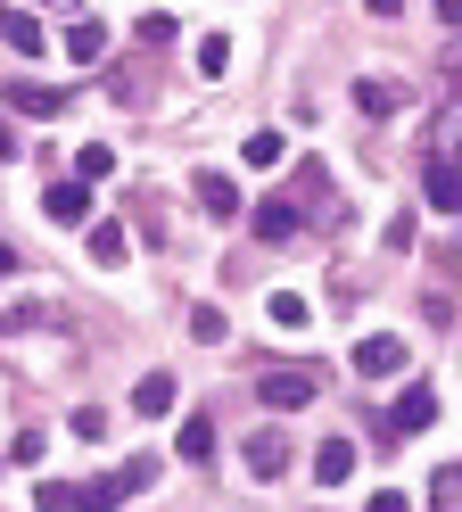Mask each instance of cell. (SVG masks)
Segmentation results:
<instances>
[{"mask_svg":"<svg viewBox=\"0 0 462 512\" xmlns=\"http://www.w3.org/2000/svg\"><path fill=\"white\" fill-rule=\"evenodd\" d=\"M372 512H413V504L396 496V488H380V496H372Z\"/></svg>","mask_w":462,"mask_h":512,"instance_id":"cell-27","label":"cell"},{"mask_svg":"<svg viewBox=\"0 0 462 512\" xmlns=\"http://www.w3.org/2000/svg\"><path fill=\"white\" fill-rule=\"evenodd\" d=\"M99 488H108V496H141V488H157V463H149V455H132L116 479H99Z\"/></svg>","mask_w":462,"mask_h":512,"instance_id":"cell-15","label":"cell"},{"mask_svg":"<svg viewBox=\"0 0 462 512\" xmlns=\"http://www.w3.org/2000/svg\"><path fill=\"white\" fill-rule=\"evenodd\" d=\"M124 256H132V232H124V223H91V265H99V273H116Z\"/></svg>","mask_w":462,"mask_h":512,"instance_id":"cell-11","label":"cell"},{"mask_svg":"<svg viewBox=\"0 0 462 512\" xmlns=\"http://www.w3.org/2000/svg\"><path fill=\"white\" fill-rule=\"evenodd\" d=\"M264 314H273V331H306V298H297V290H273Z\"/></svg>","mask_w":462,"mask_h":512,"instance_id":"cell-17","label":"cell"},{"mask_svg":"<svg viewBox=\"0 0 462 512\" xmlns=\"http://www.w3.org/2000/svg\"><path fill=\"white\" fill-rule=\"evenodd\" d=\"M446 75H462V42H454V50H446Z\"/></svg>","mask_w":462,"mask_h":512,"instance_id":"cell-31","label":"cell"},{"mask_svg":"<svg viewBox=\"0 0 462 512\" xmlns=\"http://www.w3.org/2000/svg\"><path fill=\"white\" fill-rule=\"evenodd\" d=\"M240 463H248L256 479H281V471H289V438H281V430H256V438L240 446Z\"/></svg>","mask_w":462,"mask_h":512,"instance_id":"cell-8","label":"cell"},{"mask_svg":"<svg viewBox=\"0 0 462 512\" xmlns=\"http://www.w3.org/2000/svg\"><path fill=\"white\" fill-rule=\"evenodd\" d=\"M429 422H438V389H429V380H413V389L396 397V413H388V430H396V438H413V430H429Z\"/></svg>","mask_w":462,"mask_h":512,"instance_id":"cell-6","label":"cell"},{"mask_svg":"<svg viewBox=\"0 0 462 512\" xmlns=\"http://www.w3.org/2000/svg\"><path fill=\"white\" fill-rule=\"evenodd\" d=\"M207 455H215V422L190 413V422H182V463H207Z\"/></svg>","mask_w":462,"mask_h":512,"instance_id":"cell-19","label":"cell"},{"mask_svg":"<svg viewBox=\"0 0 462 512\" xmlns=\"http://www.w3.org/2000/svg\"><path fill=\"white\" fill-rule=\"evenodd\" d=\"M190 331L207 339V347H215V339H231V323H223V306H190Z\"/></svg>","mask_w":462,"mask_h":512,"instance_id":"cell-23","label":"cell"},{"mask_svg":"<svg viewBox=\"0 0 462 512\" xmlns=\"http://www.w3.org/2000/svg\"><path fill=\"white\" fill-rule=\"evenodd\" d=\"M50 9H75V0H50Z\"/></svg>","mask_w":462,"mask_h":512,"instance_id":"cell-32","label":"cell"},{"mask_svg":"<svg viewBox=\"0 0 462 512\" xmlns=\"http://www.w3.org/2000/svg\"><path fill=\"white\" fill-rule=\"evenodd\" d=\"M75 438H108V413H99V405H75Z\"/></svg>","mask_w":462,"mask_h":512,"instance_id":"cell-25","label":"cell"},{"mask_svg":"<svg viewBox=\"0 0 462 512\" xmlns=\"http://www.w3.org/2000/svg\"><path fill=\"white\" fill-rule=\"evenodd\" d=\"M75 174H83V182H108V174H116V149H99V141L75 149Z\"/></svg>","mask_w":462,"mask_h":512,"instance_id":"cell-21","label":"cell"},{"mask_svg":"<svg viewBox=\"0 0 462 512\" xmlns=\"http://www.w3.org/2000/svg\"><path fill=\"white\" fill-rule=\"evenodd\" d=\"M198 75H231V42H223V34L198 42Z\"/></svg>","mask_w":462,"mask_h":512,"instance_id":"cell-22","label":"cell"},{"mask_svg":"<svg viewBox=\"0 0 462 512\" xmlns=\"http://www.w3.org/2000/svg\"><path fill=\"white\" fill-rule=\"evenodd\" d=\"M99 50H108V25H99V17H75V25H66V58H75V67H91Z\"/></svg>","mask_w":462,"mask_h":512,"instance_id":"cell-12","label":"cell"},{"mask_svg":"<svg viewBox=\"0 0 462 512\" xmlns=\"http://www.w3.org/2000/svg\"><path fill=\"white\" fill-rule=\"evenodd\" d=\"M0 100L25 108V116H58V108H66V91H58V83H0Z\"/></svg>","mask_w":462,"mask_h":512,"instance_id":"cell-10","label":"cell"},{"mask_svg":"<svg viewBox=\"0 0 462 512\" xmlns=\"http://www.w3.org/2000/svg\"><path fill=\"white\" fill-rule=\"evenodd\" d=\"M33 504H42V512H66V504H75V488H66V479H33Z\"/></svg>","mask_w":462,"mask_h":512,"instance_id":"cell-24","label":"cell"},{"mask_svg":"<svg viewBox=\"0 0 462 512\" xmlns=\"http://www.w3.org/2000/svg\"><path fill=\"white\" fill-rule=\"evenodd\" d=\"M363 380H396V372H405L413 364V347L405 339H396V331H372V339H355V356H347Z\"/></svg>","mask_w":462,"mask_h":512,"instance_id":"cell-3","label":"cell"},{"mask_svg":"<svg viewBox=\"0 0 462 512\" xmlns=\"http://www.w3.org/2000/svg\"><path fill=\"white\" fill-rule=\"evenodd\" d=\"M405 100H413V91L396 83V75H363V83H355V108H363V116H396Z\"/></svg>","mask_w":462,"mask_h":512,"instance_id":"cell-9","label":"cell"},{"mask_svg":"<svg viewBox=\"0 0 462 512\" xmlns=\"http://www.w3.org/2000/svg\"><path fill=\"white\" fill-rule=\"evenodd\" d=\"M248 232H256L264 248H281V240L306 232V207H297V199H256V207H248Z\"/></svg>","mask_w":462,"mask_h":512,"instance_id":"cell-4","label":"cell"},{"mask_svg":"<svg viewBox=\"0 0 462 512\" xmlns=\"http://www.w3.org/2000/svg\"><path fill=\"white\" fill-rule=\"evenodd\" d=\"M256 397L281 405V413H289V405H314V397H322V372H314V364H281V372L256 380Z\"/></svg>","mask_w":462,"mask_h":512,"instance_id":"cell-2","label":"cell"},{"mask_svg":"<svg viewBox=\"0 0 462 512\" xmlns=\"http://www.w3.org/2000/svg\"><path fill=\"white\" fill-rule=\"evenodd\" d=\"M421 190H429V207H438V215H462V108H446V124L429 133Z\"/></svg>","mask_w":462,"mask_h":512,"instance_id":"cell-1","label":"cell"},{"mask_svg":"<svg viewBox=\"0 0 462 512\" xmlns=\"http://www.w3.org/2000/svg\"><path fill=\"white\" fill-rule=\"evenodd\" d=\"M240 157H248L256 174H273L281 157H289V141H281V133H248V149H240Z\"/></svg>","mask_w":462,"mask_h":512,"instance_id":"cell-18","label":"cell"},{"mask_svg":"<svg viewBox=\"0 0 462 512\" xmlns=\"http://www.w3.org/2000/svg\"><path fill=\"white\" fill-rule=\"evenodd\" d=\"M66 512H116V496H108V488H83V496L66 504Z\"/></svg>","mask_w":462,"mask_h":512,"instance_id":"cell-26","label":"cell"},{"mask_svg":"<svg viewBox=\"0 0 462 512\" xmlns=\"http://www.w3.org/2000/svg\"><path fill=\"white\" fill-rule=\"evenodd\" d=\"M347 471H355V446H347V438H322V446H314V479H322V488H339Z\"/></svg>","mask_w":462,"mask_h":512,"instance_id":"cell-14","label":"cell"},{"mask_svg":"<svg viewBox=\"0 0 462 512\" xmlns=\"http://www.w3.org/2000/svg\"><path fill=\"white\" fill-rule=\"evenodd\" d=\"M429 512H462V463L429 479Z\"/></svg>","mask_w":462,"mask_h":512,"instance_id":"cell-20","label":"cell"},{"mask_svg":"<svg viewBox=\"0 0 462 512\" xmlns=\"http://www.w3.org/2000/svg\"><path fill=\"white\" fill-rule=\"evenodd\" d=\"M363 9H372V17H396V9H405V0H363Z\"/></svg>","mask_w":462,"mask_h":512,"instance_id":"cell-28","label":"cell"},{"mask_svg":"<svg viewBox=\"0 0 462 512\" xmlns=\"http://www.w3.org/2000/svg\"><path fill=\"white\" fill-rule=\"evenodd\" d=\"M0 42H9L17 58H42V25H33L25 9H0Z\"/></svg>","mask_w":462,"mask_h":512,"instance_id":"cell-13","label":"cell"},{"mask_svg":"<svg viewBox=\"0 0 462 512\" xmlns=\"http://www.w3.org/2000/svg\"><path fill=\"white\" fill-rule=\"evenodd\" d=\"M190 190H198V207H207L215 223H240V215H248V207H240V182H231V174H198Z\"/></svg>","mask_w":462,"mask_h":512,"instance_id":"cell-7","label":"cell"},{"mask_svg":"<svg viewBox=\"0 0 462 512\" xmlns=\"http://www.w3.org/2000/svg\"><path fill=\"white\" fill-rule=\"evenodd\" d=\"M132 413H174V372H149L141 389H132Z\"/></svg>","mask_w":462,"mask_h":512,"instance_id":"cell-16","label":"cell"},{"mask_svg":"<svg viewBox=\"0 0 462 512\" xmlns=\"http://www.w3.org/2000/svg\"><path fill=\"white\" fill-rule=\"evenodd\" d=\"M42 215L66 223V232H75V223H91V182H83V174H75V182H50V190H42Z\"/></svg>","mask_w":462,"mask_h":512,"instance_id":"cell-5","label":"cell"},{"mask_svg":"<svg viewBox=\"0 0 462 512\" xmlns=\"http://www.w3.org/2000/svg\"><path fill=\"white\" fill-rule=\"evenodd\" d=\"M0 273H17V248H9V240H0Z\"/></svg>","mask_w":462,"mask_h":512,"instance_id":"cell-29","label":"cell"},{"mask_svg":"<svg viewBox=\"0 0 462 512\" xmlns=\"http://www.w3.org/2000/svg\"><path fill=\"white\" fill-rule=\"evenodd\" d=\"M0 157H17V133H9V124H0Z\"/></svg>","mask_w":462,"mask_h":512,"instance_id":"cell-30","label":"cell"}]
</instances>
